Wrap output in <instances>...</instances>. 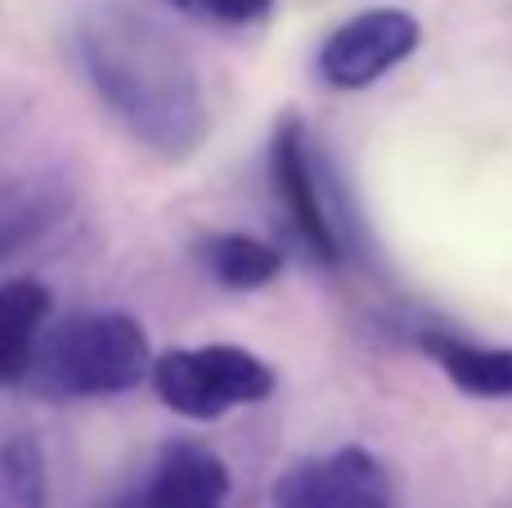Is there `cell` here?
I'll return each instance as SVG.
<instances>
[{
	"label": "cell",
	"instance_id": "10",
	"mask_svg": "<svg viewBox=\"0 0 512 508\" xmlns=\"http://www.w3.org/2000/svg\"><path fill=\"white\" fill-rule=\"evenodd\" d=\"M418 347L459 392L481 401H512V347H477L454 333H423Z\"/></svg>",
	"mask_w": 512,
	"mask_h": 508
},
{
	"label": "cell",
	"instance_id": "1",
	"mask_svg": "<svg viewBox=\"0 0 512 508\" xmlns=\"http://www.w3.org/2000/svg\"><path fill=\"white\" fill-rule=\"evenodd\" d=\"M77 50L99 104L135 144L167 162H185L203 149L212 131L203 81L185 45L158 18L108 0L86 14Z\"/></svg>",
	"mask_w": 512,
	"mask_h": 508
},
{
	"label": "cell",
	"instance_id": "11",
	"mask_svg": "<svg viewBox=\"0 0 512 508\" xmlns=\"http://www.w3.org/2000/svg\"><path fill=\"white\" fill-rule=\"evenodd\" d=\"M198 261L230 293H256V288L274 284L283 270L279 248L252 239V234H207L198 243Z\"/></svg>",
	"mask_w": 512,
	"mask_h": 508
},
{
	"label": "cell",
	"instance_id": "6",
	"mask_svg": "<svg viewBox=\"0 0 512 508\" xmlns=\"http://www.w3.org/2000/svg\"><path fill=\"white\" fill-rule=\"evenodd\" d=\"M230 468L203 441H171L108 508H230Z\"/></svg>",
	"mask_w": 512,
	"mask_h": 508
},
{
	"label": "cell",
	"instance_id": "9",
	"mask_svg": "<svg viewBox=\"0 0 512 508\" xmlns=\"http://www.w3.org/2000/svg\"><path fill=\"white\" fill-rule=\"evenodd\" d=\"M54 315V297L41 279H5L0 284V387L27 383L36 342Z\"/></svg>",
	"mask_w": 512,
	"mask_h": 508
},
{
	"label": "cell",
	"instance_id": "2",
	"mask_svg": "<svg viewBox=\"0 0 512 508\" xmlns=\"http://www.w3.org/2000/svg\"><path fill=\"white\" fill-rule=\"evenodd\" d=\"M149 333L126 311H77L50 320L36 342L27 387L45 401H104L149 378Z\"/></svg>",
	"mask_w": 512,
	"mask_h": 508
},
{
	"label": "cell",
	"instance_id": "12",
	"mask_svg": "<svg viewBox=\"0 0 512 508\" xmlns=\"http://www.w3.org/2000/svg\"><path fill=\"white\" fill-rule=\"evenodd\" d=\"M0 508H50L45 450L27 432L0 437Z\"/></svg>",
	"mask_w": 512,
	"mask_h": 508
},
{
	"label": "cell",
	"instance_id": "13",
	"mask_svg": "<svg viewBox=\"0 0 512 508\" xmlns=\"http://www.w3.org/2000/svg\"><path fill=\"white\" fill-rule=\"evenodd\" d=\"M274 0H180V9L189 14H203L212 23H225V27H243V23H256V18L270 14Z\"/></svg>",
	"mask_w": 512,
	"mask_h": 508
},
{
	"label": "cell",
	"instance_id": "8",
	"mask_svg": "<svg viewBox=\"0 0 512 508\" xmlns=\"http://www.w3.org/2000/svg\"><path fill=\"white\" fill-rule=\"evenodd\" d=\"M72 212V189L63 176L36 171V176L0 180V266L32 252L50 239Z\"/></svg>",
	"mask_w": 512,
	"mask_h": 508
},
{
	"label": "cell",
	"instance_id": "7",
	"mask_svg": "<svg viewBox=\"0 0 512 508\" xmlns=\"http://www.w3.org/2000/svg\"><path fill=\"white\" fill-rule=\"evenodd\" d=\"M270 176L274 189H279L283 216H288L297 243L310 252L315 261L333 266L342 257V239H337V225L328 221L324 198H319V180L315 167H310V144H306V126L301 117H279L270 135Z\"/></svg>",
	"mask_w": 512,
	"mask_h": 508
},
{
	"label": "cell",
	"instance_id": "5",
	"mask_svg": "<svg viewBox=\"0 0 512 508\" xmlns=\"http://www.w3.org/2000/svg\"><path fill=\"white\" fill-rule=\"evenodd\" d=\"M274 508H396V486L373 450L346 446L292 464L274 486Z\"/></svg>",
	"mask_w": 512,
	"mask_h": 508
},
{
	"label": "cell",
	"instance_id": "3",
	"mask_svg": "<svg viewBox=\"0 0 512 508\" xmlns=\"http://www.w3.org/2000/svg\"><path fill=\"white\" fill-rule=\"evenodd\" d=\"M149 383L158 401L180 419L212 423L243 405H261L274 392V369L248 347L207 342V347H176L153 356Z\"/></svg>",
	"mask_w": 512,
	"mask_h": 508
},
{
	"label": "cell",
	"instance_id": "4",
	"mask_svg": "<svg viewBox=\"0 0 512 508\" xmlns=\"http://www.w3.org/2000/svg\"><path fill=\"white\" fill-rule=\"evenodd\" d=\"M423 41V27L409 9L382 5L346 18L319 50V77L333 90H364L405 63Z\"/></svg>",
	"mask_w": 512,
	"mask_h": 508
},
{
	"label": "cell",
	"instance_id": "14",
	"mask_svg": "<svg viewBox=\"0 0 512 508\" xmlns=\"http://www.w3.org/2000/svg\"><path fill=\"white\" fill-rule=\"evenodd\" d=\"M167 5H180V0H167Z\"/></svg>",
	"mask_w": 512,
	"mask_h": 508
}]
</instances>
